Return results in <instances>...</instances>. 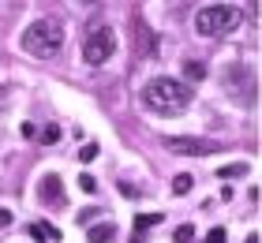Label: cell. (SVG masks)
<instances>
[{
    "label": "cell",
    "mask_w": 262,
    "mask_h": 243,
    "mask_svg": "<svg viewBox=\"0 0 262 243\" xmlns=\"http://www.w3.org/2000/svg\"><path fill=\"white\" fill-rule=\"evenodd\" d=\"M4 94H8V90H4V86H0V108H4Z\"/></svg>",
    "instance_id": "obj_20"
},
{
    "label": "cell",
    "mask_w": 262,
    "mask_h": 243,
    "mask_svg": "<svg viewBox=\"0 0 262 243\" xmlns=\"http://www.w3.org/2000/svg\"><path fill=\"white\" fill-rule=\"evenodd\" d=\"M113 53H116V30L105 27V23H94V27L82 34V60H86L90 68H101Z\"/></svg>",
    "instance_id": "obj_4"
},
{
    "label": "cell",
    "mask_w": 262,
    "mask_h": 243,
    "mask_svg": "<svg viewBox=\"0 0 262 243\" xmlns=\"http://www.w3.org/2000/svg\"><path fill=\"white\" fill-rule=\"evenodd\" d=\"M191 184H195L191 172H180V176L172 180V191H176V194H187V191H191Z\"/></svg>",
    "instance_id": "obj_11"
},
{
    "label": "cell",
    "mask_w": 262,
    "mask_h": 243,
    "mask_svg": "<svg viewBox=\"0 0 262 243\" xmlns=\"http://www.w3.org/2000/svg\"><path fill=\"white\" fill-rule=\"evenodd\" d=\"M19 131H23V139H38V127H34V124H23Z\"/></svg>",
    "instance_id": "obj_18"
},
{
    "label": "cell",
    "mask_w": 262,
    "mask_h": 243,
    "mask_svg": "<svg viewBox=\"0 0 262 243\" xmlns=\"http://www.w3.org/2000/svg\"><path fill=\"white\" fill-rule=\"evenodd\" d=\"M165 150L172 153H187V157H206V153H221L225 146L213 142V139H161Z\"/></svg>",
    "instance_id": "obj_5"
},
{
    "label": "cell",
    "mask_w": 262,
    "mask_h": 243,
    "mask_svg": "<svg viewBox=\"0 0 262 243\" xmlns=\"http://www.w3.org/2000/svg\"><path fill=\"white\" fill-rule=\"evenodd\" d=\"M86 236H90V243H109V239H116V225H90L86 228Z\"/></svg>",
    "instance_id": "obj_7"
},
{
    "label": "cell",
    "mask_w": 262,
    "mask_h": 243,
    "mask_svg": "<svg viewBox=\"0 0 262 243\" xmlns=\"http://www.w3.org/2000/svg\"><path fill=\"white\" fill-rule=\"evenodd\" d=\"M23 53H30V56H38V60H49L56 56L64 49V23L60 19H38V23H30L27 30H23Z\"/></svg>",
    "instance_id": "obj_1"
},
{
    "label": "cell",
    "mask_w": 262,
    "mask_h": 243,
    "mask_svg": "<svg viewBox=\"0 0 262 243\" xmlns=\"http://www.w3.org/2000/svg\"><path fill=\"white\" fill-rule=\"evenodd\" d=\"M247 243H258V236H247Z\"/></svg>",
    "instance_id": "obj_21"
},
{
    "label": "cell",
    "mask_w": 262,
    "mask_h": 243,
    "mask_svg": "<svg viewBox=\"0 0 262 243\" xmlns=\"http://www.w3.org/2000/svg\"><path fill=\"white\" fill-rule=\"evenodd\" d=\"M79 187H82V191H86V194H94V191H98V180H94V176H86V172H82V176H79Z\"/></svg>",
    "instance_id": "obj_16"
},
{
    "label": "cell",
    "mask_w": 262,
    "mask_h": 243,
    "mask_svg": "<svg viewBox=\"0 0 262 243\" xmlns=\"http://www.w3.org/2000/svg\"><path fill=\"white\" fill-rule=\"evenodd\" d=\"M195 239V228L191 225H180V228H176V243H191Z\"/></svg>",
    "instance_id": "obj_15"
},
{
    "label": "cell",
    "mask_w": 262,
    "mask_h": 243,
    "mask_svg": "<svg viewBox=\"0 0 262 243\" xmlns=\"http://www.w3.org/2000/svg\"><path fill=\"white\" fill-rule=\"evenodd\" d=\"M86 4H98V0H86Z\"/></svg>",
    "instance_id": "obj_22"
},
{
    "label": "cell",
    "mask_w": 262,
    "mask_h": 243,
    "mask_svg": "<svg viewBox=\"0 0 262 243\" xmlns=\"http://www.w3.org/2000/svg\"><path fill=\"white\" fill-rule=\"evenodd\" d=\"M158 221H161V213H146V217H135V228L142 232V228H154Z\"/></svg>",
    "instance_id": "obj_14"
},
{
    "label": "cell",
    "mask_w": 262,
    "mask_h": 243,
    "mask_svg": "<svg viewBox=\"0 0 262 243\" xmlns=\"http://www.w3.org/2000/svg\"><path fill=\"white\" fill-rule=\"evenodd\" d=\"M94 157H98V142H82L79 146V161L86 165V161H94Z\"/></svg>",
    "instance_id": "obj_13"
},
{
    "label": "cell",
    "mask_w": 262,
    "mask_h": 243,
    "mask_svg": "<svg viewBox=\"0 0 262 243\" xmlns=\"http://www.w3.org/2000/svg\"><path fill=\"white\" fill-rule=\"evenodd\" d=\"M240 8H232V4H210V8H202L199 15H195V30L202 34V38H225V34H232V30H240Z\"/></svg>",
    "instance_id": "obj_3"
},
{
    "label": "cell",
    "mask_w": 262,
    "mask_h": 243,
    "mask_svg": "<svg viewBox=\"0 0 262 243\" xmlns=\"http://www.w3.org/2000/svg\"><path fill=\"white\" fill-rule=\"evenodd\" d=\"M142 101H146V108H154L161 116H176L191 105V90L176 79H150L146 90H142Z\"/></svg>",
    "instance_id": "obj_2"
},
{
    "label": "cell",
    "mask_w": 262,
    "mask_h": 243,
    "mask_svg": "<svg viewBox=\"0 0 262 243\" xmlns=\"http://www.w3.org/2000/svg\"><path fill=\"white\" fill-rule=\"evenodd\" d=\"M30 236L41 239V243H56V239H60V232H56L53 225H45V221H34V225H30Z\"/></svg>",
    "instance_id": "obj_8"
},
{
    "label": "cell",
    "mask_w": 262,
    "mask_h": 243,
    "mask_svg": "<svg viewBox=\"0 0 262 243\" xmlns=\"http://www.w3.org/2000/svg\"><path fill=\"white\" fill-rule=\"evenodd\" d=\"M184 75L191 79V82H199V79H206V68H202L199 60H187V64H184Z\"/></svg>",
    "instance_id": "obj_10"
},
{
    "label": "cell",
    "mask_w": 262,
    "mask_h": 243,
    "mask_svg": "<svg viewBox=\"0 0 262 243\" xmlns=\"http://www.w3.org/2000/svg\"><path fill=\"white\" fill-rule=\"evenodd\" d=\"M41 202H45V206H64L60 176H45V180H41Z\"/></svg>",
    "instance_id": "obj_6"
},
{
    "label": "cell",
    "mask_w": 262,
    "mask_h": 243,
    "mask_svg": "<svg viewBox=\"0 0 262 243\" xmlns=\"http://www.w3.org/2000/svg\"><path fill=\"white\" fill-rule=\"evenodd\" d=\"M206 243H225V228H210V236H206Z\"/></svg>",
    "instance_id": "obj_17"
},
{
    "label": "cell",
    "mask_w": 262,
    "mask_h": 243,
    "mask_svg": "<svg viewBox=\"0 0 262 243\" xmlns=\"http://www.w3.org/2000/svg\"><path fill=\"white\" fill-rule=\"evenodd\" d=\"M11 225V210H0V228H8Z\"/></svg>",
    "instance_id": "obj_19"
},
{
    "label": "cell",
    "mask_w": 262,
    "mask_h": 243,
    "mask_svg": "<svg viewBox=\"0 0 262 243\" xmlns=\"http://www.w3.org/2000/svg\"><path fill=\"white\" fill-rule=\"evenodd\" d=\"M244 172H247V165H244V161H236V165H221V172H217V176L232 180V176H244Z\"/></svg>",
    "instance_id": "obj_12"
},
{
    "label": "cell",
    "mask_w": 262,
    "mask_h": 243,
    "mask_svg": "<svg viewBox=\"0 0 262 243\" xmlns=\"http://www.w3.org/2000/svg\"><path fill=\"white\" fill-rule=\"evenodd\" d=\"M64 139V131L60 127H56V124H49V127H45V131H38V142H45V146H56V142H60Z\"/></svg>",
    "instance_id": "obj_9"
}]
</instances>
